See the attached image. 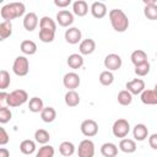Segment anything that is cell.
Returning a JSON list of instances; mask_svg holds the SVG:
<instances>
[{
  "mask_svg": "<svg viewBox=\"0 0 157 157\" xmlns=\"http://www.w3.org/2000/svg\"><path fill=\"white\" fill-rule=\"evenodd\" d=\"M125 87L131 94H141L145 91V81L141 78H134L131 81H128Z\"/></svg>",
  "mask_w": 157,
  "mask_h": 157,
  "instance_id": "30bf717a",
  "label": "cell"
},
{
  "mask_svg": "<svg viewBox=\"0 0 157 157\" xmlns=\"http://www.w3.org/2000/svg\"><path fill=\"white\" fill-rule=\"evenodd\" d=\"M11 118H12L11 110L7 107L1 105L0 107V123L1 124H6V123H9L11 120Z\"/></svg>",
  "mask_w": 157,
  "mask_h": 157,
  "instance_id": "8d00e7d4",
  "label": "cell"
},
{
  "mask_svg": "<svg viewBox=\"0 0 157 157\" xmlns=\"http://www.w3.org/2000/svg\"><path fill=\"white\" fill-rule=\"evenodd\" d=\"M156 55H157V53H156Z\"/></svg>",
  "mask_w": 157,
  "mask_h": 157,
  "instance_id": "7dc6e473",
  "label": "cell"
},
{
  "mask_svg": "<svg viewBox=\"0 0 157 157\" xmlns=\"http://www.w3.org/2000/svg\"><path fill=\"white\" fill-rule=\"evenodd\" d=\"M119 148L124 153H134L136 151V142L131 139H121L119 142Z\"/></svg>",
  "mask_w": 157,
  "mask_h": 157,
  "instance_id": "ffe728a7",
  "label": "cell"
},
{
  "mask_svg": "<svg viewBox=\"0 0 157 157\" xmlns=\"http://www.w3.org/2000/svg\"><path fill=\"white\" fill-rule=\"evenodd\" d=\"M26 12V6L23 2H9L4 5L0 10V15L4 21H11L17 17L23 16Z\"/></svg>",
  "mask_w": 157,
  "mask_h": 157,
  "instance_id": "6da1fadb",
  "label": "cell"
},
{
  "mask_svg": "<svg viewBox=\"0 0 157 157\" xmlns=\"http://www.w3.org/2000/svg\"><path fill=\"white\" fill-rule=\"evenodd\" d=\"M67 65L71 67V69H80L82 65H83V58L81 54H77V53H74L71 55L67 56V60H66Z\"/></svg>",
  "mask_w": 157,
  "mask_h": 157,
  "instance_id": "cb8c5ba5",
  "label": "cell"
},
{
  "mask_svg": "<svg viewBox=\"0 0 157 157\" xmlns=\"http://www.w3.org/2000/svg\"><path fill=\"white\" fill-rule=\"evenodd\" d=\"M56 21L61 27H69L74 23V15L69 10H60L56 13Z\"/></svg>",
  "mask_w": 157,
  "mask_h": 157,
  "instance_id": "7c38bea8",
  "label": "cell"
},
{
  "mask_svg": "<svg viewBox=\"0 0 157 157\" xmlns=\"http://www.w3.org/2000/svg\"><path fill=\"white\" fill-rule=\"evenodd\" d=\"M27 101H28V93L25 90H15L9 93L6 104L11 108H16L25 104Z\"/></svg>",
  "mask_w": 157,
  "mask_h": 157,
  "instance_id": "3957f363",
  "label": "cell"
},
{
  "mask_svg": "<svg viewBox=\"0 0 157 157\" xmlns=\"http://www.w3.org/2000/svg\"><path fill=\"white\" fill-rule=\"evenodd\" d=\"M132 135L136 141H144L148 136V129L145 124H136L132 129Z\"/></svg>",
  "mask_w": 157,
  "mask_h": 157,
  "instance_id": "2e32d148",
  "label": "cell"
},
{
  "mask_svg": "<svg viewBox=\"0 0 157 157\" xmlns=\"http://www.w3.org/2000/svg\"><path fill=\"white\" fill-rule=\"evenodd\" d=\"M20 49H21V52H22L25 55H33V54H36V52H37V44H36L33 40L26 39V40H22V42H21Z\"/></svg>",
  "mask_w": 157,
  "mask_h": 157,
  "instance_id": "44dd1931",
  "label": "cell"
},
{
  "mask_svg": "<svg viewBox=\"0 0 157 157\" xmlns=\"http://www.w3.org/2000/svg\"><path fill=\"white\" fill-rule=\"evenodd\" d=\"M64 101H65V104L67 107H76V105L80 104V94L75 90L74 91H67L65 93Z\"/></svg>",
  "mask_w": 157,
  "mask_h": 157,
  "instance_id": "7402d4cb",
  "label": "cell"
},
{
  "mask_svg": "<svg viewBox=\"0 0 157 157\" xmlns=\"http://www.w3.org/2000/svg\"><path fill=\"white\" fill-rule=\"evenodd\" d=\"M80 129H81V132L86 137H92V136L97 135V132H98V124L93 119H86L81 123Z\"/></svg>",
  "mask_w": 157,
  "mask_h": 157,
  "instance_id": "52a82bcc",
  "label": "cell"
},
{
  "mask_svg": "<svg viewBox=\"0 0 157 157\" xmlns=\"http://www.w3.org/2000/svg\"><path fill=\"white\" fill-rule=\"evenodd\" d=\"M130 59H131V63H132L135 66H137V65L144 64V63L147 61V54H146L144 50L137 49V50H134V52L131 53Z\"/></svg>",
  "mask_w": 157,
  "mask_h": 157,
  "instance_id": "603a6c76",
  "label": "cell"
},
{
  "mask_svg": "<svg viewBox=\"0 0 157 157\" xmlns=\"http://www.w3.org/2000/svg\"><path fill=\"white\" fill-rule=\"evenodd\" d=\"M20 151L23 155H32L36 151V142L33 140H29V139L23 140L20 144Z\"/></svg>",
  "mask_w": 157,
  "mask_h": 157,
  "instance_id": "83f0119b",
  "label": "cell"
},
{
  "mask_svg": "<svg viewBox=\"0 0 157 157\" xmlns=\"http://www.w3.org/2000/svg\"><path fill=\"white\" fill-rule=\"evenodd\" d=\"M72 12L78 16V17H83L87 15L88 12V5L85 0H76L75 2H72Z\"/></svg>",
  "mask_w": 157,
  "mask_h": 157,
  "instance_id": "e0dca14e",
  "label": "cell"
},
{
  "mask_svg": "<svg viewBox=\"0 0 157 157\" xmlns=\"http://www.w3.org/2000/svg\"><path fill=\"white\" fill-rule=\"evenodd\" d=\"M144 4H145V6H148V5H156L157 1H156V0H144Z\"/></svg>",
  "mask_w": 157,
  "mask_h": 157,
  "instance_id": "f6af8a7d",
  "label": "cell"
},
{
  "mask_svg": "<svg viewBox=\"0 0 157 157\" xmlns=\"http://www.w3.org/2000/svg\"><path fill=\"white\" fill-rule=\"evenodd\" d=\"M80 82H81L80 76L76 72H67L63 77V83L65 88H67L69 91H74L75 88H77L80 86Z\"/></svg>",
  "mask_w": 157,
  "mask_h": 157,
  "instance_id": "9c48e42d",
  "label": "cell"
},
{
  "mask_svg": "<svg viewBox=\"0 0 157 157\" xmlns=\"http://www.w3.org/2000/svg\"><path fill=\"white\" fill-rule=\"evenodd\" d=\"M144 15H145L148 20H151V21L157 20V4H156V5L145 6V9H144Z\"/></svg>",
  "mask_w": 157,
  "mask_h": 157,
  "instance_id": "d590c367",
  "label": "cell"
},
{
  "mask_svg": "<svg viewBox=\"0 0 157 157\" xmlns=\"http://www.w3.org/2000/svg\"><path fill=\"white\" fill-rule=\"evenodd\" d=\"M7 96H9V93H6L5 91H1V92H0V102H1V103L6 102V101H7Z\"/></svg>",
  "mask_w": 157,
  "mask_h": 157,
  "instance_id": "ee69618b",
  "label": "cell"
},
{
  "mask_svg": "<svg viewBox=\"0 0 157 157\" xmlns=\"http://www.w3.org/2000/svg\"><path fill=\"white\" fill-rule=\"evenodd\" d=\"M12 71L17 76H26L29 71V61L26 56L18 55L12 64Z\"/></svg>",
  "mask_w": 157,
  "mask_h": 157,
  "instance_id": "277c9868",
  "label": "cell"
},
{
  "mask_svg": "<svg viewBox=\"0 0 157 157\" xmlns=\"http://www.w3.org/2000/svg\"><path fill=\"white\" fill-rule=\"evenodd\" d=\"M38 26V16L34 12H28L23 17V27L26 31L32 32Z\"/></svg>",
  "mask_w": 157,
  "mask_h": 157,
  "instance_id": "4fadbf2b",
  "label": "cell"
},
{
  "mask_svg": "<svg viewBox=\"0 0 157 157\" xmlns=\"http://www.w3.org/2000/svg\"><path fill=\"white\" fill-rule=\"evenodd\" d=\"M132 102V94L128 90H123L118 93V103L121 105H129Z\"/></svg>",
  "mask_w": 157,
  "mask_h": 157,
  "instance_id": "1f68e13d",
  "label": "cell"
},
{
  "mask_svg": "<svg viewBox=\"0 0 157 157\" xmlns=\"http://www.w3.org/2000/svg\"><path fill=\"white\" fill-rule=\"evenodd\" d=\"M10 74L6 70H1L0 71V90L4 91L5 88H7L10 86Z\"/></svg>",
  "mask_w": 157,
  "mask_h": 157,
  "instance_id": "f35d334b",
  "label": "cell"
},
{
  "mask_svg": "<svg viewBox=\"0 0 157 157\" xmlns=\"http://www.w3.org/2000/svg\"><path fill=\"white\" fill-rule=\"evenodd\" d=\"M148 145H150L151 148L157 150V134L156 132L152 134V135H150V137H148Z\"/></svg>",
  "mask_w": 157,
  "mask_h": 157,
  "instance_id": "60d3db41",
  "label": "cell"
},
{
  "mask_svg": "<svg viewBox=\"0 0 157 157\" xmlns=\"http://www.w3.org/2000/svg\"><path fill=\"white\" fill-rule=\"evenodd\" d=\"M28 108L32 113H40L44 109L43 101L39 97H32L28 102Z\"/></svg>",
  "mask_w": 157,
  "mask_h": 157,
  "instance_id": "4316f807",
  "label": "cell"
},
{
  "mask_svg": "<svg viewBox=\"0 0 157 157\" xmlns=\"http://www.w3.org/2000/svg\"><path fill=\"white\" fill-rule=\"evenodd\" d=\"M101 153L103 157H117L118 147L113 142H105L101 146Z\"/></svg>",
  "mask_w": 157,
  "mask_h": 157,
  "instance_id": "d6986e66",
  "label": "cell"
},
{
  "mask_svg": "<svg viewBox=\"0 0 157 157\" xmlns=\"http://www.w3.org/2000/svg\"><path fill=\"white\" fill-rule=\"evenodd\" d=\"M150 69H151V65H150V63L148 61H146V63H144V64H140V65H137V66H135V74L137 75V76H140V77H142V76H146L148 72H150Z\"/></svg>",
  "mask_w": 157,
  "mask_h": 157,
  "instance_id": "74e56055",
  "label": "cell"
},
{
  "mask_svg": "<svg viewBox=\"0 0 157 157\" xmlns=\"http://www.w3.org/2000/svg\"><path fill=\"white\" fill-rule=\"evenodd\" d=\"M109 21L114 31L117 32H125L129 27V18L125 12L120 9H113L109 11Z\"/></svg>",
  "mask_w": 157,
  "mask_h": 157,
  "instance_id": "7a4b0ae2",
  "label": "cell"
},
{
  "mask_svg": "<svg viewBox=\"0 0 157 157\" xmlns=\"http://www.w3.org/2000/svg\"><path fill=\"white\" fill-rule=\"evenodd\" d=\"M55 37V31L50 29H39V39L43 43H52Z\"/></svg>",
  "mask_w": 157,
  "mask_h": 157,
  "instance_id": "836d02e7",
  "label": "cell"
},
{
  "mask_svg": "<svg viewBox=\"0 0 157 157\" xmlns=\"http://www.w3.org/2000/svg\"><path fill=\"white\" fill-rule=\"evenodd\" d=\"M34 140L38 142V144H42V145H47L50 140V135L47 130L44 129H38L36 130L34 132Z\"/></svg>",
  "mask_w": 157,
  "mask_h": 157,
  "instance_id": "4dcf8cb0",
  "label": "cell"
},
{
  "mask_svg": "<svg viewBox=\"0 0 157 157\" xmlns=\"http://www.w3.org/2000/svg\"><path fill=\"white\" fill-rule=\"evenodd\" d=\"M59 152L64 157H70L75 153V145L70 141H63L59 145Z\"/></svg>",
  "mask_w": 157,
  "mask_h": 157,
  "instance_id": "d4e9b609",
  "label": "cell"
},
{
  "mask_svg": "<svg viewBox=\"0 0 157 157\" xmlns=\"http://www.w3.org/2000/svg\"><path fill=\"white\" fill-rule=\"evenodd\" d=\"M71 4V0H54V5L58 7H66Z\"/></svg>",
  "mask_w": 157,
  "mask_h": 157,
  "instance_id": "b9f144b4",
  "label": "cell"
},
{
  "mask_svg": "<svg viewBox=\"0 0 157 157\" xmlns=\"http://www.w3.org/2000/svg\"><path fill=\"white\" fill-rule=\"evenodd\" d=\"M153 91H155V93H156V94H157V83H156V85H155V87H153Z\"/></svg>",
  "mask_w": 157,
  "mask_h": 157,
  "instance_id": "bcb514c9",
  "label": "cell"
},
{
  "mask_svg": "<svg viewBox=\"0 0 157 157\" xmlns=\"http://www.w3.org/2000/svg\"><path fill=\"white\" fill-rule=\"evenodd\" d=\"M12 34V23L11 21H2L0 25V39L5 40Z\"/></svg>",
  "mask_w": 157,
  "mask_h": 157,
  "instance_id": "f1b7e54d",
  "label": "cell"
},
{
  "mask_svg": "<svg viewBox=\"0 0 157 157\" xmlns=\"http://www.w3.org/2000/svg\"><path fill=\"white\" fill-rule=\"evenodd\" d=\"M9 140H10V137H9V135H7L6 130H5V128H0V145H1V146L6 145V144L9 142Z\"/></svg>",
  "mask_w": 157,
  "mask_h": 157,
  "instance_id": "ab89813d",
  "label": "cell"
},
{
  "mask_svg": "<svg viewBox=\"0 0 157 157\" xmlns=\"http://www.w3.org/2000/svg\"><path fill=\"white\" fill-rule=\"evenodd\" d=\"M78 50L81 55H90L96 50V42L92 38L83 39L78 45Z\"/></svg>",
  "mask_w": 157,
  "mask_h": 157,
  "instance_id": "5bb4252c",
  "label": "cell"
},
{
  "mask_svg": "<svg viewBox=\"0 0 157 157\" xmlns=\"http://www.w3.org/2000/svg\"><path fill=\"white\" fill-rule=\"evenodd\" d=\"M82 33L77 27H69L65 31V40L69 44H77L78 42L81 43Z\"/></svg>",
  "mask_w": 157,
  "mask_h": 157,
  "instance_id": "8fae6325",
  "label": "cell"
},
{
  "mask_svg": "<svg viewBox=\"0 0 157 157\" xmlns=\"http://www.w3.org/2000/svg\"><path fill=\"white\" fill-rule=\"evenodd\" d=\"M0 157H10L9 150L5 148V147H1V148H0Z\"/></svg>",
  "mask_w": 157,
  "mask_h": 157,
  "instance_id": "7bdbcfd3",
  "label": "cell"
},
{
  "mask_svg": "<svg viewBox=\"0 0 157 157\" xmlns=\"http://www.w3.org/2000/svg\"><path fill=\"white\" fill-rule=\"evenodd\" d=\"M54 147L50 145H43L39 147L36 157H54Z\"/></svg>",
  "mask_w": 157,
  "mask_h": 157,
  "instance_id": "e575fe53",
  "label": "cell"
},
{
  "mask_svg": "<svg viewBox=\"0 0 157 157\" xmlns=\"http://www.w3.org/2000/svg\"><path fill=\"white\" fill-rule=\"evenodd\" d=\"M78 157H93L94 156V144L90 139H85L78 144L77 148Z\"/></svg>",
  "mask_w": 157,
  "mask_h": 157,
  "instance_id": "8992f818",
  "label": "cell"
},
{
  "mask_svg": "<svg viewBox=\"0 0 157 157\" xmlns=\"http://www.w3.org/2000/svg\"><path fill=\"white\" fill-rule=\"evenodd\" d=\"M114 81V75L109 70H104L99 74V82L103 86H110Z\"/></svg>",
  "mask_w": 157,
  "mask_h": 157,
  "instance_id": "d6a6232c",
  "label": "cell"
},
{
  "mask_svg": "<svg viewBox=\"0 0 157 157\" xmlns=\"http://www.w3.org/2000/svg\"><path fill=\"white\" fill-rule=\"evenodd\" d=\"M91 13L94 18H103L107 15V6L104 2L101 1H94L91 5Z\"/></svg>",
  "mask_w": 157,
  "mask_h": 157,
  "instance_id": "9a60e30c",
  "label": "cell"
},
{
  "mask_svg": "<svg viewBox=\"0 0 157 157\" xmlns=\"http://www.w3.org/2000/svg\"><path fill=\"white\" fill-rule=\"evenodd\" d=\"M40 118L44 123H53L56 118V110L53 107H44L40 112Z\"/></svg>",
  "mask_w": 157,
  "mask_h": 157,
  "instance_id": "484cf974",
  "label": "cell"
},
{
  "mask_svg": "<svg viewBox=\"0 0 157 157\" xmlns=\"http://www.w3.org/2000/svg\"><path fill=\"white\" fill-rule=\"evenodd\" d=\"M130 131V124L126 119H118L114 121L113 126H112V132L115 137H119V139H124Z\"/></svg>",
  "mask_w": 157,
  "mask_h": 157,
  "instance_id": "5b68a950",
  "label": "cell"
},
{
  "mask_svg": "<svg viewBox=\"0 0 157 157\" xmlns=\"http://www.w3.org/2000/svg\"><path fill=\"white\" fill-rule=\"evenodd\" d=\"M121 64H123V60L120 58V55L118 54H108L105 58H104V66L105 69H108L109 71H115V70H119L121 67Z\"/></svg>",
  "mask_w": 157,
  "mask_h": 157,
  "instance_id": "ba28073f",
  "label": "cell"
},
{
  "mask_svg": "<svg viewBox=\"0 0 157 157\" xmlns=\"http://www.w3.org/2000/svg\"><path fill=\"white\" fill-rule=\"evenodd\" d=\"M39 28L40 29H50V31H56V23L53 18L49 16H43L39 20Z\"/></svg>",
  "mask_w": 157,
  "mask_h": 157,
  "instance_id": "f546056e",
  "label": "cell"
},
{
  "mask_svg": "<svg viewBox=\"0 0 157 157\" xmlns=\"http://www.w3.org/2000/svg\"><path fill=\"white\" fill-rule=\"evenodd\" d=\"M140 99H141V102L144 104H147V105L157 104V94L155 93L153 90H145L140 94Z\"/></svg>",
  "mask_w": 157,
  "mask_h": 157,
  "instance_id": "ac0fdd59",
  "label": "cell"
}]
</instances>
